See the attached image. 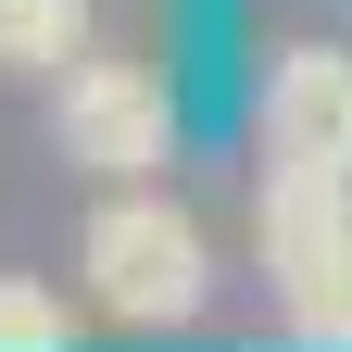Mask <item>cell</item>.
I'll use <instances>...</instances> for the list:
<instances>
[{
	"instance_id": "cell-1",
	"label": "cell",
	"mask_w": 352,
	"mask_h": 352,
	"mask_svg": "<svg viewBox=\"0 0 352 352\" xmlns=\"http://www.w3.org/2000/svg\"><path fill=\"white\" fill-rule=\"evenodd\" d=\"M76 264H88V302H101L113 327H189V315H201V289H214L201 227H189L164 189H139V176H126V189L88 214Z\"/></svg>"
},
{
	"instance_id": "cell-2",
	"label": "cell",
	"mask_w": 352,
	"mask_h": 352,
	"mask_svg": "<svg viewBox=\"0 0 352 352\" xmlns=\"http://www.w3.org/2000/svg\"><path fill=\"white\" fill-rule=\"evenodd\" d=\"M264 277L289 302V340L352 352V176L264 164Z\"/></svg>"
},
{
	"instance_id": "cell-3",
	"label": "cell",
	"mask_w": 352,
	"mask_h": 352,
	"mask_svg": "<svg viewBox=\"0 0 352 352\" xmlns=\"http://www.w3.org/2000/svg\"><path fill=\"white\" fill-rule=\"evenodd\" d=\"M63 164H88V176H151V164H176V101H164V76H139V63H63Z\"/></svg>"
},
{
	"instance_id": "cell-4",
	"label": "cell",
	"mask_w": 352,
	"mask_h": 352,
	"mask_svg": "<svg viewBox=\"0 0 352 352\" xmlns=\"http://www.w3.org/2000/svg\"><path fill=\"white\" fill-rule=\"evenodd\" d=\"M264 151L352 176V51H277L264 63Z\"/></svg>"
},
{
	"instance_id": "cell-5",
	"label": "cell",
	"mask_w": 352,
	"mask_h": 352,
	"mask_svg": "<svg viewBox=\"0 0 352 352\" xmlns=\"http://www.w3.org/2000/svg\"><path fill=\"white\" fill-rule=\"evenodd\" d=\"M0 63H13V76L88 63V0H0Z\"/></svg>"
},
{
	"instance_id": "cell-6",
	"label": "cell",
	"mask_w": 352,
	"mask_h": 352,
	"mask_svg": "<svg viewBox=\"0 0 352 352\" xmlns=\"http://www.w3.org/2000/svg\"><path fill=\"white\" fill-rule=\"evenodd\" d=\"M0 352H76L63 289H38V277H0Z\"/></svg>"
}]
</instances>
